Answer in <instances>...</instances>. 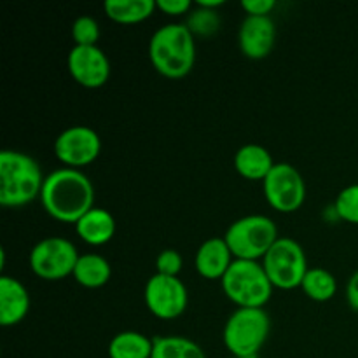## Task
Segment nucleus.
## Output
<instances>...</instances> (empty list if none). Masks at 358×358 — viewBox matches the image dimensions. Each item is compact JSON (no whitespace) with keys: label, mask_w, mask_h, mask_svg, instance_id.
<instances>
[{"label":"nucleus","mask_w":358,"mask_h":358,"mask_svg":"<svg viewBox=\"0 0 358 358\" xmlns=\"http://www.w3.org/2000/svg\"><path fill=\"white\" fill-rule=\"evenodd\" d=\"M41 203L55 220L77 224L94 208V187L80 170L59 168L45 177Z\"/></svg>","instance_id":"obj_1"},{"label":"nucleus","mask_w":358,"mask_h":358,"mask_svg":"<svg viewBox=\"0 0 358 358\" xmlns=\"http://www.w3.org/2000/svg\"><path fill=\"white\" fill-rule=\"evenodd\" d=\"M149 59L168 79H182L196 63L194 35L184 23H168L157 28L149 42Z\"/></svg>","instance_id":"obj_2"},{"label":"nucleus","mask_w":358,"mask_h":358,"mask_svg":"<svg viewBox=\"0 0 358 358\" xmlns=\"http://www.w3.org/2000/svg\"><path fill=\"white\" fill-rule=\"evenodd\" d=\"M44 180L41 166L31 156L17 150L0 152V205L2 206L20 208L41 198Z\"/></svg>","instance_id":"obj_3"},{"label":"nucleus","mask_w":358,"mask_h":358,"mask_svg":"<svg viewBox=\"0 0 358 358\" xmlns=\"http://www.w3.org/2000/svg\"><path fill=\"white\" fill-rule=\"evenodd\" d=\"M220 283L227 299L238 308H264L275 289L262 262L241 259H234Z\"/></svg>","instance_id":"obj_4"},{"label":"nucleus","mask_w":358,"mask_h":358,"mask_svg":"<svg viewBox=\"0 0 358 358\" xmlns=\"http://www.w3.org/2000/svg\"><path fill=\"white\" fill-rule=\"evenodd\" d=\"M271 320L264 308H238L224 325L222 339L236 358L257 357L268 341Z\"/></svg>","instance_id":"obj_5"},{"label":"nucleus","mask_w":358,"mask_h":358,"mask_svg":"<svg viewBox=\"0 0 358 358\" xmlns=\"http://www.w3.org/2000/svg\"><path fill=\"white\" fill-rule=\"evenodd\" d=\"M278 238V227L275 220L266 215L241 217L234 220L224 234V240L233 252V257L241 261L264 259Z\"/></svg>","instance_id":"obj_6"},{"label":"nucleus","mask_w":358,"mask_h":358,"mask_svg":"<svg viewBox=\"0 0 358 358\" xmlns=\"http://www.w3.org/2000/svg\"><path fill=\"white\" fill-rule=\"evenodd\" d=\"M266 275L273 287L282 290H292L301 287L308 273V259L303 247L294 238L280 236L271 250L262 259Z\"/></svg>","instance_id":"obj_7"},{"label":"nucleus","mask_w":358,"mask_h":358,"mask_svg":"<svg viewBox=\"0 0 358 358\" xmlns=\"http://www.w3.org/2000/svg\"><path fill=\"white\" fill-rule=\"evenodd\" d=\"M79 252L76 245L62 236H49L38 241L30 252V268L34 275L48 282H58L73 275Z\"/></svg>","instance_id":"obj_8"},{"label":"nucleus","mask_w":358,"mask_h":358,"mask_svg":"<svg viewBox=\"0 0 358 358\" xmlns=\"http://www.w3.org/2000/svg\"><path fill=\"white\" fill-rule=\"evenodd\" d=\"M266 201L280 213H294L306 199V184L296 166L276 163L271 173L262 182Z\"/></svg>","instance_id":"obj_9"},{"label":"nucleus","mask_w":358,"mask_h":358,"mask_svg":"<svg viewBox=\"0 0 358 358\" xmlns=\"http://www.w3.org/2000/svg\"><path fill=\"white\" fill-rule=\"evenodd\" d=\"M145 306L154 317L161 320H173L185 311L189 303V294L178 276L152 275L147 280Z\"/></svg>","instance_id":"obj_10"},{"label":"nucleus","mask_w":358,"mask_h":358,"mask_svg":"<svg viewBox=\"0 0 358 358\" xmlns=\"http://www.w3.org/2000/svg\"><path fill=\"white\" fill-rule=\"evenodd\" d=\"M101 152V138L90 126H70L55 140V156L66 168L87 166L98 159Z\"/></svg>","instance_id":"obj_11"},{"label":"nucleus","mask_w":358,"mask_h":358,"mask_svg":"<svg viewBox=\"0 0 358 358\" xmlns=\"http://www.w3.org/2000/svg\"><path fill=\"white\" fill-rule=\"evenodd\" d=\"M66 66L76 83L87 90H98L110 77V62L98 45H73Z\"/></svg>","instance_id":"obj_12"},{"label":"nucleus","mask_w":358,"mask_h":358,"mask_svg":"<svg viewBox=\"0 0 358 358\" xmlns=\"http://www.w3.org/2000/svg\"><path fill=\"white\" fill-rule=\"evenodd\" d=\"M276 27L271 16H247L240 27L238 42L247 58L264 59L273 51Z\"/></svg>","instance_id":"obj_13"},{"label":"nucleus","mask_w":358,"mask_h":358,"mask_svg":"<svg viewBox=\"0 0 358 358\" xmlns=\"http://www.w3.org/2000/svg\"><path fill=\"white\" fill-rule=\"evenodd\" d=\"M30 311V294L27 287L13 276H0V324L14 327Z\"/></svg>","instance_id":"obj_14"},{"label":"nucleus","mask_w":358,"mask_h":358,"mask_svg":"<svg viewBox=\"0 0 358 358\" xmlns=\"http://www.w3.org/2000/svg\"><path fill=\"white\" fill-rule=\"evenodd\" d=\"M233 252L220 236L203 241L194 257L196 271L206 280H222L233 264Z\"/></svg>","instance_id":"obj_15"},{"label":"nucleus","mask_w":358,"mask_h":358,"mask_svg":"<svg viewBox=\"0 0 358 358\" xmlns=\"http://www.w3.org/2000/svg\"><path fill=\"white\" fill-rule=\"evenodd\" d=\"M76 233L84 243L91 245V247H101L114 238V215L108 210L94 206L76 224Z\"/></svg>","instance_id":"obj_16"},{"label":"nucleus","mask_w":358,"mask_h":358,"mask_svg":"<svg viewBox=\"0 0 358 358\" xmlns=\"http://www.w3.org/2000/svg\"><path fill=\"white\" fill-rule=\"evenodd\" d=\"M271 152L259 143H247L234 154V168L238 173L248 180H262L275 168Z\"/></svg>","instance_id":"obj_17"},{"label":"nucleus","mask_w":358,"mask_h":358,"mask_svg":"<svg viewBox=\"0 0 358 358\" xmlns=\"http://www.w3.org/2000/svg\"><path fill=\"white\" fill-rule=\"evenodd\" d=\"M107 17L121 24L142 23L157 9L156 0H107L103 3Z\"/></svg>","instance_id":"obj_18"},{"label":"nucleus","mask_w":358,"mask_h":358,"mask_svg":"<svg viewBox=\"0 0 358 358\" xmlns=\"http://www.w3.org/2000/svg\"><path fill=\"white\" fill-rule=\"evenodd\" d=\"M73 278L86 289H100L107 285L112 276V268L105 257L98 254H84L77 261Z\"/></svg>","instance_id":"obj_19"},{"label":"nucleus","mask_w":358,"mask_h":358,"mask_svg":"<svg viewBox=\"0 0 358 358\" xmlns=\"http://www.w3.org/2000/svg\"><path fill=\"white\" fill-rule=\"evenodd\" d=\"M154 341L136 331L119 332L108 343V358H150Z\"/></svg>","instance_id":"obj_20"},{"label":"nucleus","mask_w":358,"mask_h":358,"mask_svg":"<svg viewBox=\"0 0 358 358\" xmlns=\"http://www.w3.org/2000/svg\"><path fill=\"white\" fill-rule=\"evenodd\" d=\"M150 358H206L198 343L182 336H157Z\"/></svg>","instance_id":"obj_21"},{"label":"nucleus","mask_w":358,"mask_h":358,"mask_svg":"<svg viewBox=\"0 0 358 358\" xmlns=\"http://www.w3.org/2000/svg\"><path fill=\"white\" fill-rule=\"evenodd\" d=\"M301 289L310 299L317 303H327L338 292V282L331 271L324 268H310L304 276Z\"/></svg>","instance_id":"obj_22"},{"label":"nucleus","mask_w":358,"mask_h":358,"mask_svg":"<svg viewBox=\"0 0 358 358\" xmlns=\"http://www.w3.org/2000/svg\"><path fill=\"white\" fill-rule=\"evenodd\" d=\"M185 24H187L189 30L192 31V35L208 37V35H213L219 30L220 17L219 14H217V10L196 6V9H192L191 14H189V20Z\"/></svg>","instance_id":"obj_23"},{"label":"nucleus","mask_w":358,"mask_h":358,"mask_svg":"<svg viewBox=\"0 0 358 358\" xmlns=\"http://www.w3.org/2000/svg\"><path fill=\"white\" fill-rule=\"evenodd\" d=\"M334 212L341 220L358 226V184L343 189L334 201Z\"/></svg>","instance_id":"obj_24"},{"label":"nucleus","mask_w":358,"mask_h":358,"mask_svg":"<svg viewBox=\"0 0 358 358\" xmlns=\"http://www.w3.org/2000/svg\"><path fill=\"white\" fill-rule=\"evenodd\" d=\"M72 38L76 45H98L100 24L91 16L77 17L72 24Z\"/></svg>","instance_id":"obj_25"},{"label":"nucleus","mask_w":358,"mask_h":358,"mask_svg":"<svg viewBox=\"0 0 358 358\" xmlns=\"http://www.w3.org/2000/svg\"><path fill=\"white\" fill-rule=\"evenodd\" d=\"M182 268H184V259H182L180 252L175 250V248H166L156 257L157 275L178 276Z\"/></svg>","instance_id":"obj_26"},{"label":"nucleus","mask_w":358,"mask_h":358,"mask_svg":"<svg viewBox=\"0 0 358 358\" xmlns=\"http://www.w3.org/2000/svg\"><path fill=\"white\" fill-rule=\"evenodd\" d=\"M156 6L157 9L170 16H182V14L191 13L192 9L191 0H156Z\"/></svg>","instance_id":"obj_27"},{"label":"nucleus","mask_w":358,"mask_h":358,"mask_svg":"<svg viewBox=\"0 0 358 358\" xmlns=\"http://www.w3.org/2000/svg\"><path fill=\"white\" fill-rule=\"evenodd\" d=\"M241 7L247 16H269V13L276 7V2L275 0H243Z\"/></svg>","instance_id":"obj_28"},{"label":"nucleus","mask_w":358,"mask_h":358,"mask_svg":"<svg viewBox=\"0 0 358 358\" xmlns=\"http://www.w3.org/2000/svg\"><path fill=\"white\" fill-rule=\"evenodd\" d=\"M346 301H348L350 308L358 313V271L352 275L346 285Z\"/></svg>","instance_id":"obj_29"},{"label":"nucleus","mask_w":358,"mask_h":358,"mask_svg":"<svg viewBox=\"0 0 358 358\" xmlns=\"http://www.w3.org/2000/svg\"><path fill=\"white\" fill-rule=\"evenodd\" d=\"M196 6L215 10V9H219V7L224 6V0H198V3H196Z\"/></svg>","instance_id":"obj_30"},{"label":"nucleus","mask_w":358,"mask_h":358,"mask_svg":"<svg viewBox=\"0 0 358 358\" xmlns=\"http://www.w3.org/2000/svg\"><path fill=\"white\" fill-rule=\"evenodd\" d=\"M248 358H257V357H248Z\"/></svg>","instance_id":"obj_31"}]
</instances>
